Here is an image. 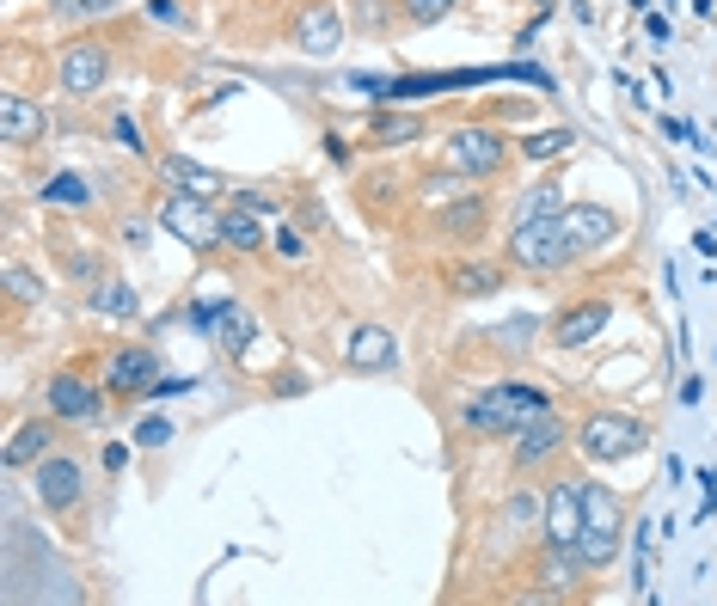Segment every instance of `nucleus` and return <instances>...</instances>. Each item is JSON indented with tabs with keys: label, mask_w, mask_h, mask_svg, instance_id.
<instances>
[{
	"label": "nucleus",
	"mask_w": 717,
	"mask_h": 606,
	"mask_svg": "<svg viewBox=\"0 0 717 606\" xmlns=\"http://www.w3.org/2000/svg\"><path fill=\"white\" fill-rule=\"evenodd\" d=\"M552 411V392L540 380H497L485 386L478 398H466V411H460V429L478 435V441H503L515 429H528L534 417Z\"/></svg>",
	"instance_id": "f257e3e1"
},
{
	"label": "nucleus",
	"mask_w": 717,
	"mask_h": 606,
	"mask_svg": "<svg viewBox=\"0 0 717 606\" xmlns=\"http://www.w3.org/2000/svg\"><path fill=\"white\" fill-rule=\"evenodd\" d=\"M509 264L528 276H552L570 264V239H564L558 209H521L515 233H509Z\"/></svg>",
	"instance_id": "f03ea898"
},
{
	"label": "nucleus",
	"mask_w": 717,
	"mask_h": 606,
	"mask_svg": "<svg viewBox=\"0 0 717 606\" xmlns=\"http://www.w3.org/2000/svg\"><path fill=\"white\" fill-rule=\"evenodd\" d=\"M619 545H626V502H619L607 484L589 478V502H583V539H577V564L595 576L619 558Z\"/></svg>",
	"instance_id": "7ed1b4c3"
},
{
	"label": "nucleus",
	"mask_w": 717,
	"mask_h": 606,
	"mask_svg": "<svg viewBox=\"0 0 717 606\" xmlns=\"http://www.w3.org/2000/svg\"><path fill=\"white\" fill-rule=\"evenodd\" d=\"M644 441H650V429L638 417H626V411H595V417H583L577 429H570V447H577L583 460H595V466L632 460Z\"/></svg>",
	"instance_id": "20e7f679"
},
{
	"label": "nucleus",
	"mask_w": 717,
	"mask_h": 606,
	"mask_svg": "<svg viewBox=\"0 0 717 606\" xmlns=\"http://www.w3.org/2000/svg\"><path fill=\"white\" fill-rule=\"evenodd\" d=\"M442 166L448 172H466V178H497L509 166V141L485 123H466L454 135H442Z\"/></svg>",
	"instance_id": "39448f33"
},
{
	"label": "nucleus",
	"mask_w": 717,
	"mask_h": 606,
	"mask_svg": "<svg viewBox=\"0 0 717 606\" xmlns=\"http://www.w3.org/2000/svg\"><path fill=\"white\" fill-rule=\"evenodd\" d=\"M221 221H227V215H215V196H197V190H172V196L160 202V227H166L172 239H184L190 251L221 245Z\"/></svg>",
	"instance_id": "423d86ee"
},
{
	"label": "nucleus",
	"mask_w": 717,
	"mask_h": 606,
	"mask_svg": "<svg viewBox=\"0 0 717 606\" xmlns=\"http://www.w3.org/2000/svg\"><path fill=\"white\" fill-rule=\"evenodd\" d=\"M583 502H589V478H552L546 509H540L546 551H570V558H577V539H583Z\"/></svg>",
	"instance_id": "0eeeda50"
},
{
	"label": "nucleus",
	"mask_w": 717,
	"mask_h": 606,
	"mask_svg": "<svg viewBox=\"0 0 717 606\" xmlns=\"http://www.w3.org/2000/svg\"><path fill=\"white\" fill-rule=\"evenodd\" d=\"M31 496L43 502V515H74L86 496V466L74 453H43L31 466Z\"/></svg>",
	"instance_id": "6e6552de"
},
{
	"label": "nucleus",
	"mask_w": 717,
	"mask_h": 606,
	"mask_svg": "<svg viewBox=\"0 0 717 606\" xmlns=\"http://www.w3.org/2000/svg\"><path fill=\"white\" fill-rule=\"evenodd\" d=\"M105 80H111V49L99 37H74L56 62V86L68 98H92V92H105Z\"/></svg>",
	"instance_id": "1a4fd4ad"
},
{
	"label": "nucleus",
	"mask_w": 717,
	"mask_h": 606,
	"mask_svg": "<svg viewBox=\"0 0 717 606\" xmlns=\"http://www.w3.org/2000/svg\"><path fill=\"white\" fill-rule=\"evenodd\" d=\"M289 37L301 56H338L344 49V7L338 0H301L289 19Z\"/></svg>",
	"instance_id": "9d476101"
},
{
	"label": "nucleus",
	"mask_w": 717,
	"mask_h": 606,
	"mask_svg": "<svg viewBox=\"0 0 717 606\" xmlns=\"http://www.w3.org/2000/svg\"><path fill=\"white\" fill-rule=\"evenodd\" d=\"M558 221H564V239H570V258H595V251H607L619 239V215L607 202H564Z\"/></svg>",
	"instance_id": "9b49d317"
},
{
	"label": "nucleus",
	"mask_w": 717,
	"mask_h": 606,
	"mask_svg": "<svg viewBox=\"0 0 717 606\" xmlns=\"http://www.w3.org/2000/svg\"><path fill=\"white\" fill-rule=\"evenodd\" d=\"M43 404H50L62 423H80V429L105 423V392L92 386L86 374H50V380H43Z\"/></svg>",
	"instance_id": "f8f14e48"
},
{
	"label": "nucleus",
	"mask_w": 717,
	"mask_h": 606,
	"mask_svg": "<svg viewBox=\"0 0 717 606\" xmlns=\"http://www.w3.org/2000/svg\"><path fill=\"white\" fill-rule=\"evenodd\" d=\"M190 325H197V331H209V337L221 343V356H246V349H252V337H258L252 313L239 307V300H203V307H190Z\"/></svg>",
	"instance_id": "ddd939ff"
},
{
	"label": "nucleus",
	"mask_w": 717,
	"mask_h": 606,
	"mask_svg": "<svg viewBox=\"0 0 717 606\" xmlns=\"http://www.w3.org/2000/svg\"><path fill=\"white\" fill-rule=\"evenodd\" d=\"M154 380H160V356L148 343H129V349H117V356L105 362V392L111 398H148Z\"/></svg>",
	"instance_id": "4468645a"
},
{
	"label": "nucleus",
	"mask_w": 717,
	"mask_h": 606,
	"mask_svg": "<svg viewBox=\"0 0 717 606\" xmlns=\"http://www.w3.org/2000/svg\"><path fill=\"white\" fill-rule=\"evenodd\" d=\"M338 362H344L350 374H387V368H399V337H393L387 325H356Z\"/></svg>",
	"instance_id": "2eb2a0df"
},
{
	"label": "nucleus",
	"mask_w": 717,
	"mask_h": 606,
	"mask_svg": "<svg viewBox=\"0 0 717 606\" xmlns=\"http://www.w3.org/2000/svg\"><path fill=\"white\" fill-rule=\"evenodd\" d=\"M564 447H570V435H564V423L546 411V417H534L528 429H515V466H521V472H540V466L558 460Z\"/></svg>",
	"instance_id": "dca6fc26"
},
{
	"label": "nucleus",
	"mask_w": 717,
	"mask_h": 606,
	"mask_svg": "<svg viewBox=\"0 0 717 606\" xmlns=\"http://www.w3.org/2000/svg\"><path fill=\"white\" fill-rule=\"evenodd\" d=\"M43 135H50V111H43L31 92H7V98H0V141L31 147Z\"/></svg>",
	"instance_id": "f3484780"
},
{
	"label": "nucleus",
	"mask_w": 717,
	"mask_h": 606,
	"mask_svg": "<svg viewBox=\"0 0 717 606\" xmlns=\"http://www.w3.org/2000/svg\"><path fill=\"white\" fill-rule=\"evenodd\" d=\"M607 319H613L607 300H577V307H564V313L552 319V343H558V349H583V343H595V337L607 331Z\"/></svg>",
	"instance_id": "a211bd4d"
},
{
	"label": "nucleus",
	"mask_w": 717,
	"mask_h": 606,
	"mask_svg": "<svg viewBox=\"0 0 717 606\" xmlns=\"http://www.w3.org/2000/svg\"><path fill=\"white\" fill-rule=\"evenodd\" d=\"M56 411L50 417H31V423H19L13 435H7V466L19 472V466H37L43 460V453H56Z\"/></svg>",
	"instance_id": "6ab92c4d"
},
{
	"label": "nucleus",
	"mask_w": 717,
	"mask_h": 606,
	"mask_svg": "<svg viewBox=\"0 0 717 606\" xmlns=\"http://www.w3.org/2000/svg\"><path fill=\"white\" fill-rule=\"evenodd\" d=\"M436 227L454 233V239H472V233H485L491 227V202L485 190H466L460 202H448V209H436Z\"/></svg>",
	"instance_id": "aec40b11"
},
{
	"label": "nucleus",
	"mask_w": 717,
	"mask_h": 606,
	"mask_svg": "<svg viewBox=\"0 0 717 606\" xmlns=\"http://www.w3.org/2000/svg\"><path fill=\"white\" fill-rule=\"evenodd\" d=\"M509 288V270L503 264H454L448 270V294H460V300H491V294H503Z\"/></svg>",
	"instance_id": "412c9836"
},
{
	"label": "nucleus",
	"mask_w": 717,
	"mask_h": 606,
	"mask_svg": "<svg viewBox=\"0 0 717 606\" xmlns=\"http://www.w3.org/2000/svg\"><path fill=\"white\" fill-rule=\"evenodd\" d=\"M160 178H166V184H178V190H197V196H221V190H227V178H221V172L197 166L190 154H166V160H160Z\"/></svg>",
	"instance_id": "4be33fe9"
},
{
	"label": "nucleus",
	"mask_w": 717,
	"mask_h": 606,
	"mask_svg": "<svg viewBox=\"0 0 717 606\" xmlns=\"http://www.w3.org/2000/svg\"><path fill=\"white\" fill-rule=\"evenodd\" d=\"M86 307L99 313V319H135V313H141V294H135L123 276H105L99 288H86Z\"/></svg>",
	"instance_id": "5701e85b"
},
{
	"label": "nucleus",
	"mask_w": 717,
	"mask_h": 606,
	"mask_svg": "<svg viewBox=\"0 0 717 606\" xmlns=\"http://www.w3.org/2000/svg\"><path fill=\"white\" fill-rule=\"evenodd\" d=\"M37 202H43V209H92V202H99V190H92L80 172H56V178H43Z\"/></svg>",
	"instance_id": "b1692460"
},
{
	"label": "nucleus",
	"mask_w": 717,
	"mask_h": 606,
	"mask_svg": "<svg viewBox=\"0 0 717 606\" xmlns=\"http://www.w3.org/2000/svg\"><path fill=\"white\" fill-rule=\"evenodd\" d=\"M221 245H227V251H258V245H270V233L258 227V209H252V202L227 209V221H221Z\"/></svg>",
	"instance_id": "393cba45"
},
{
	"label": "nucleus",
	"mask_w": 717,
	"mask_h": 606,
	"mask_svg": "<svg viewBox=\"0 0 717 606\" xmlns=\"http://www.w3.org/2000/svg\"><path fill=\"white\" fill-rule=\"evenodd\" d=\"M405 141H423V117H380L374 123V147H405Z\"/></svg>",
	"instance_id": "a878e982"
},
{
	"label": "nucleus",
	"mask_w": 717,
	"mask_h": 606,
	"mask_svg": "<svg viewBox=\"0 0 717 606\" xmlns=\"http://www.w3.org/2000/svg\"><path fill=\"white\" fill-rule=\"evenodd\" d=\"M570 141H577L570 129H540V135L521 141V154H528V160H558V154H570Z\"/></svg>",
	"instance_id": "bb28decb"
},
{
	"label": "nucleus",
	"mask_w": 717,
	"mask_h": 606,
	"mask_svg": "<svg viewBox=\"0 0 717 606\" xmlns=\"http://www.w3.org/2000/svg\"><path fill=\"white\" fill-rule=\"evenodd\" d=\"M270 251H276L282 264H307V251H313V245H307V233H301V227H289V221H282V227L270 233Z\"/></svg>",
	"instance_id": "cd10ccee"
},
{
	"label": "nucleus",
	"mask_w": 717,
	"mask_h": 606,
	"mask_svg": "<svg viewBox=\"0 0 717 606\" xmlns=\"http://www.w3.org/2000/svg\"><path fill=\"white\" fill-rule=\"evenodd\" d=\"M7 294L19 300V307H37V300H43V282H37L25 264H7Z\"/></svg>",
	"instance_id": "c85d7f7f"
},
{
	"label": "nucleus",
	"mask_w": 717,
	"mask_h": 606,
	"mask_svg": "<svg viewBox=\"0 0 717 606\" xmlns=\"http://www.w3.org/2000/svg\"><path fill=\"white\" fill-rule=\"evenodd\" d=\"M460 7V0H399V13L411 19V25H436V19H448Z\"/></svg>",
	"instance_id": "c756f323"
},
{
	"label": "nucleus",
	"mask_w": 717,
	"mask_h": 606,
	"mask_svg": "<svg viewBox=\"0 0 717 606\" xmlns=\"http://www.w3.org/2000/svg\"><path fill=\"white\" fill-rule=\"evenodd\" d=\"M111 135H117V147H129V154H148V141H141V129H135V117H111Z\"/></svg>",
	"instance_id": "7c9ffc66"
},
{
	"label": "nucleus",
	"mask_w": 717,
	"mask_h": 606,
	"mask_svg": "<svg viewBox=\"0 0 717 606\" xmlns=\"http://www.w3.org/2000/svg\"><path fill=\"white\" fill-rule=\"evenodd\" d=\"M166 441H172V423H166V417L135 423V447H166Z\"/></svg>",
	"instance_id": "2f4dec72"
},
{
	"label": "nucleus",
	"mask_w": 717,
	"mask_h": 606,
	"mask_svg": "<svg viewBox=\"0 0 717 606\" xmlns=\"http://www.w3.org/2000/svg\"><path fill=\"white\" fill-rule=\"evenodd\" d=\"M56 13H68V19H92V13H111L117 0H50Z\"/></svg>",
	"instance_id": "473e14b6"
},
{
	"label": "nucleus",
	"mask_w": 717,
	"mask_h": 606,
	"mask_svg": "<svg viewBox=\"0 0 717 606\" xmlns=\"http://www.w3.org/2000/svg\"><path fill=\"white\" fill-rule=\"evenodd\" d=\"M148 13L166 19V25H190V7H184V0H148Z\"/></svg>",
	"instance_id": "72a5a7b5"
},
{
	"label": "nucleus",
	"mask_w": 717,
	"mask_h": 606,
	"mask_svg": "<svg viewBox=\"0 0 717 606\" xmlns=\"http://www.w3.org/2000/svg\"><path fill=\"white\" fill-rule=\"evenodd\" d=\"M190 386H197V380H184V374H160L148 398H178V392H190Z\"/></svg>",
	"instance_id": "f704fd0d"
},
{
	"label": "nucleus",
	"mask_w": 717,
	"mask_h": 606,
	"mask_svg": "<svg viewBox=\"0 0 717 606\" xmlns=\"http://www.w3.org/2000/svg\"><path fill=\"white\" fill-rule=\"evenodd\" d=\"M662 129H668V135H675V141H693V147H705V141H699V129H693V123H681V117H668Z\"/></svg>",
	"instance_id": "c9c22d12"
},
{
	"label": "nucleus",
	"mask_w": 717,
	"mask_h": 606,
	"mask_svg": "<svg viewBox=\"0 0 717 606\" xmlns=\"http://www.w3.org/2000/svg\"><path fill=\"white\" fill-rule=\"evenodd\" d=\"M123 466H129V447L111 441V447H105V472H123Z\"/></svg>",
	"instance_id": "e433bc0d"
},
{
	"label": "nucleus",
	"mask_w": 717,
	"mask_h": 606,
	"mask_svg": "<svg viewBox=\"0 0 717 606\" xmlns=\"http://www.w3.org/2000/svg\"><path fill=\"white\" fill-rule=\"evenodd\" d=\"M644 31H650L656 43H668V19H662V13H644Z\"/></svg>",
	"instance_id": "4c0bfd02"
},
{
	"label": "nucleus",
	"mask_w": 717,
	"mask_h": 606,
	"mask_svg": "<svg viewBox=\"0 0 717 606\" xmlns=\"http://www.w3.org/2000/svg\"><path fill=\"white\" fill-rule=\"evenodd\" d=\"M356 13H362V25H380V0H356Z\"/></svg>",
	"instance_id": "58836bf2"
}]
</instances>
